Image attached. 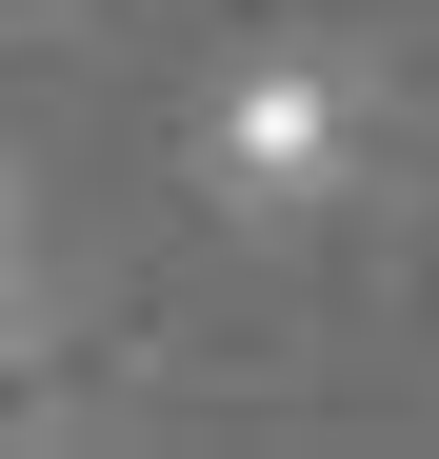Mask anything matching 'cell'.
Instances as JSON below:
<instances>
[{
	"instance_id": "obj_1",
	"label": "cell",
	"mask_w": 439,
	"mask_h": 459,
	"mask_svg": "<svg viewBox=\"0 0 439 459\" xmlns=\"http://www.w3.org/2000/svg\"><path fill=\"white\" fill-rule=\"evenodd\" d=\"M200 160H220L240 220H320L359 180V81H340V60H240L220 120H200Z\"/></svg>"
},
{
	"instance_id": "obj_2",
	"label": "cell",
	"mask_w": 439,
	"mask_h": 459,
	"mask_svg": "<svg viewBox=\"0 0 439 459\" xmlns=\"http://www.w3.org/2000/svg\"><path fill=\"white\" fill-rule=\"evenodd\" d=\"M40 359V260H21V200H0V379Z\"/></svg>"
}]
</instances>
